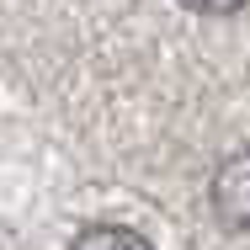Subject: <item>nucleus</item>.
<instances>
[{
  "mask_svg": "<svg viewBox=\"0 0 250 250\" xmlns=\"http://www.w3.org/2000/svg\"><path fill=\"white\" fill-rule=\"evenodd\" d=\"M69 250H154V245L139 229H128V224H91V229L75 234Z\"/></svg>",
  "mask_w": 250,
  "mask_h": 250,
  "instance_id": "f03ea898",
  "label": "nucleus"
},
{
  "mask_svg": "<svg viewBox=\"0 0 250 250\" xmlns=\"http://www.w3.org/2000/svg\"><path fill=\"white\" fill-rule=\"evenodd\" d=\"M208 197H213V218H218L224 229H250V144L234 149L213 170Z\"/></svg>",
  "mask_w": 250,
  "mask_h": 250,
  "instance_id": "f257e3e1",
  "label": "nucleus"
},
{
  "mask_svg": "<svg viewBox=\"0 0 250 250\" xmlns=\"http://www.w3.org/2000/svg\"><path fill=\"white\" fill-rule=\"evenodd\" d=\"M187 11H197V16H229V11H240L245 0H181Z\"/></svg>",
  "mask_w": 250,
  "mask_h": 250,
  "instance_id": "7ed1b4c3",
  "label": "nucleus"
}]
</instances>
